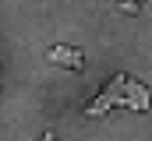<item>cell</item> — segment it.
Listing matches in <instances>:
<instances>
[{"label": "cell", "instance_id": "cell-1", "mask_svg": "<svg viewBox=\"0 0 152 141\" xmlns=\"http://www.w3.org/2000/svg\"><path fill=\"white\" fill-rule=\"evenodd\" d=\"M124 85H127V74H113V81L99 92V99L96 102H88V109H85V116H106L113 106H124Z\"/></svg>", "mask_w": 152, "mask_h": 141}, {"label": "cell", "instance_id": "cell-2", "mask_svg": "<svg viewBox=\"0 0 152 141\" xmlns=\"http://www.w3.org/2000/svg\"><path fill=\"white\" fill-rule=\"evenodd\" d=\"M124 106H127V109H134V113H149V106H152L149 88H145L142 81L127 78V85H124Z\"/></svg>", "mask_w": 152, "mask_h": 141}, {"label": "cell", "instance_id": "cell-3", "mask_svg": "<svg viewBox=\"0 0 152 141\" xmlns=\"http://www.w3.org/2000/svg\"><path fill=\"white\" fill-rule=\"evenodd\" d=\"M50 64H57V67H67V70H81L85 67V60H81V53L71 49V46H50Z\"/></svg>", "mask_w": 152, "mask_h": 141}, {"label": "cell", "instance_id": "cell-4", "mask_svg": "<svg viewBox=\"0 0 152 141\" xmlns=\"http://www.w3.org/2000/svg\"><path fill=\"white\" fill-rule=\"evenodd\" d=\"M120 11L124 14H138V0H120Z\"/></svg>", "mask_w": 152, "mask_h": 141}, {"label": "cell", "instance_id": "cell-5", "mask_svg": "<svg viewBox=\"0 0 152 141\" xmlns=\"http://www.w3.org/2000/svg\"><path fill=\"white\" fill-rule=\"evenodd\" d=\"M39 141H57V138H53V134H42V138H39Z\"/></svg>", "mask_w": 152, "mask_h": 141}]
</instances>
